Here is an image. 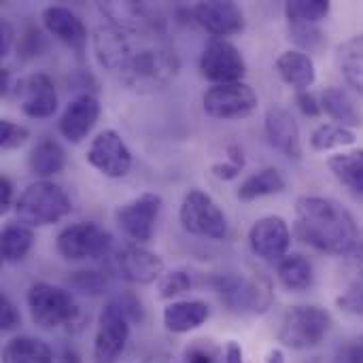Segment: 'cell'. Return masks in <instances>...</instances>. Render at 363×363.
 <instances>
[{
	"mask_svg": "<svg viewBox=\"0 0 363 363\" xmlns=\"http://www.w3.org/2000/svg\"><path fill=\"white\" fill-rule=\"evenodd\" d=\"M98 117H100L98 98L89 91H83L68 102V106L64 108V113L57 121V130L68 143L79 145L94 130Z\"/></svg>",
	"mask_w": 363,
	"mask_h": 363,
	"instance_id": "obj_17",
	"label": "cell"
},
{
	"mask_svg": "<svg viewBox=\"0 0 363 363\" xmlns=\"http://www.w3.org/2000/svg\"><path fill=\"white\" fill-rule=\"evenodd\" d=\"M85 160L91 168L108 179H121L132 170L134 157L125 140L115 130H102L89 143Z\"/></svg>",
	"mask_w": 363,
	"mask_h": 363,
	"instance_id": "obj_13",
	"label": "cell"
},
{
	"mask_svg": "<svg viewBox=\"0 0 363 363\" xmlns=\"http://www.w3.org/2000/svg\"><path fill=\"white\" fill-rule=\"evenodd\" d=\"M332 11L328 0H289L285 2V17L289 23H321Z\"/></svg>",
	"mask_w": 363,
	"mask_h": 363,
	"instance_id": "obj_33",
	"label": "cell"
},
{
	"mask_svg": "<svg viewBox=\"0 0 363 363\" xmlns=\"http://www.w3.org/2000/svg\"><path fill=\"white\" fill-rule=\"evenodd\" d=\"M289 38L300 47V51L317 53L325 47V32L317 23H289Z\"/></svg>",
	"mask_w": 363,
	"mask_h": 363,
	"instance_id": "obj_35",
	"label": "cell"
},
{
	"mask_svg": "<svg viewBox=\"0 0 363 363\" xmlns=\"http://www.w3.org/2000/svg\"><path fill=\"white\" fill-rule=\"evenodd\" d=\"M70 289L89 296V298H98L102 294H106L108 289V277L100 270H77L70 274L68 279Z\"/></svg>",
	"mask_w": 363,
	"mask_h": 363,
	"instance_id": "obj_34",
	"label": "cell"
},
{
	"mask_svg": "<svg viewBox=\"0 0 363 363\" xmlns=\"http://www.w3.org/2000/svg\"><path fill=\"white\" fill-rule=\"evenodd\" d=\"M336 64L345 81L363 96V34L351 36L336 47Z\"/></svg>",
	"mask_w": 363,
	"mask_h": 363,
	"instance_id": "obj_25",
	"label": "cell"
},
{
	"mask_svg": "<svg viewBox=\"0 0 363 363\" xmlns=\"http://www.w3.org/2000/svg\"><path fill=\"white\" fill-rule=\"evenodd\" d=\"M132 321L119 306L115 298H111L98 315V328L94 338V363H117L123 355L130 340Z\"/></svg>",
	"mask_w": 363,
	"mask_h": 363,
	"instance_id": "obj_9",
	"label": "cell"
},
{
	"mask_svg": "<svg viewBox=\"0 0 363 363\" xmlns=\"http://www.w3.org/2000/svg\"><path fill=\"white\" fill-rule=\"evenodd\" d=\"M321 108L338 123L345 128H357L362 125V115L351 100V96L340 89V87H325L321 94Z\"/></svg>",
	"mask_w": 363,
	"mask_h": 363,
	"instance_id": "obj_31",
	"label": "cell"
},
{
	"mask_svg": "<svg viewBox=\"0 0 363 363\" xmlns=\"http://www.w3.org/2000/svg\"><path fill=\"white\" fill-rule=\"evenodd\" d=\"M266 363H287L285 362V353L281 349H270L266 355Z\"/></svg>",
	"mask_w": 363,
	"mask_h": 363,
	"instance_id": "obj_50",
	"label": "cell"
},
{
	"mask_svg": "<svg viewBox=\"0 0 363 363\" xmlns=\"http://www.w3.org/2000/svg\"><path fill=\"white\" fill-rule=\"evenodd\" d=\"M211 317V308L202 300H181L164 308V325L172 334H187L204 325Z\"/></svg>",
	"mask_w": 363,
	"mask_h": 363,
	"instance_id": "obj_23",
	"label": "cell"
},
{
	"mask_svg": "<svg viewBox=\"0 0 363 363\" xmlns=\"http://www.w3.org/2000/svg\"><path fill=\"white\" fill-rule=\"evenodd\" d=\"M40 19H43V26L45 30L55 36L60 43L77 49V51H83L85 45H87V28L83 23V19L72 13L68 6H60V4H51V6H45L43 13H40Z\"/></svg>",
	"mask_w": 363,
	"mask_h": 363,
	"instance_id": "obj_21",
	"label": "cell"
},
{
	"mask_svg": "<svg viewBox=\"0 0 363 363\" xmlns=\"http://www.w3.org/2000/svg\"><path fill=\"white\" fill-rule=\"evenodd\" d=\"M26 304L32 321L43 330L70 328L81 317L79 304L74 302L72 294L45 281L32 283L28 287Z\"/></svg>",
	"mask_w": 363,
	"mask_h": 363,
	"instance_id": "obj_5",
	"label": "cell"
},
{
	"mask_svg": "<svg viewBox=\"0 0 363 363\" xmlns=\"http://www.w3.org/2000/svg\"><path fill=\"white\" fill-rule=\"evenodd\" d=\"M115 266L121 279L136 285H151L164 277V259L138 245L123 247L115 257Z\"/></svg>",
	"mask_w": 363,
	"mask_h": 363,
	"instance_id": "obj_20",
	"label": "cell"
},
{
	"mask_svg": "<svg viewBox=\"0 0 363 363\" xmlns=\"http://www.w3.org/2000/svg\"><path fill=\"white\" fill-rule=\"evenodd\" d=\"M332 328V315L321 306L291 308L279 328V342L294 351H308L319 347Z\"/></svg>",
	"mask_w": 363,
	"mask_h": 363,
	"instance_id": "obj_6",
	"label": "cell"
},
{
	"mask_svg": "<svg viewBox=\"0 0 363 363\" xmlns=\"http://www.w3.org/2000/svg\"><path fill=\"white\" fill-rule=\"evenodd\" d=\"M181 70L177 51L166 43H151L134 47L123 68L117 72L119 81L138 94H149L166 87Z\"/></svg>",
	"mask_w": 363,
	"mask_h": 363,
	"instance_id": "obj_2",
	"label": "cell"
},
{
	"mask_svg": "<svg viewBox=\"0 0 363 363\" xmlns=\"http://www.w3.org/2000/svg\"><path fill=\"white\" fill-rule=\"evenodd\" d=\"M285 177L279 172V168L274 166H268V168H262L257 170L255 174L247 177L236 196L240 202H253L257 198H264V196H274V194H281L285 189Z\"/></svg>",
	"mask_w": 363,
	"mask_h": 363,
	"instance_id": "obj_28",
	"label": "cell"
},
{
	"mask_svg": "<svg viewBox=\"0 0 363 363\" xmlns=\"http://www.w3.org/2000/svg\"><path fill=\"white\" fill-rule=\"evenodd\" d=\"M194 21L204 28L213 38H228L245 30V13L230 0H206L191 9Z\"/></svg>",
	"mask_w": 363,
	"mask_h": 363,
	"instance_id": "obj_16",
	"label": "cell"
},
{
	"mask_svg": "<svg viewBox=\"0 0 363 363\" xmlns=\"http://www.w3.org/2000/svg\"><path fill=\"white\" fill-rule=\"evenodd\" d=\"M336 306L353 317H363V281L353 283L342 296L336 298Z\"/></svg>",
	"mask_w": 363,
	"mask_h": 363,
	"instance_id": "obj_40",
	"label": "cell"
},
{
	"mask_svg": "<svg viewBox=\"0 0 363 363\" xmlns=\"http://www.w3.org/2000/svg\"><path fill=\"white\" fill-rule=\"evenodd\" d=\"M113 236L104 228L91 221H81L64 228L55 238L57 253L68 262L100 259L111 253Z\"/></svg>",
	"mask_w": 363,
	"mask_h": 363,
	"instance_id": "obj_8",
	"label": "cell"
},
{
	"mask_svg": "<svg viewBox=\"0 0 363 363\" xmlns=\"http://www.w3.org/2000/svg\"><path fill=\"white\" fill-rule=\"evenodd\" d=\"M13 45H15V30H13L11 21L2 17L0 19V55L6 57L11 53Z\"/></svg>",
	"mask_w": 363,
	"mask_h": 363,
	"instance_id": "obj_45",
	"label": "cell"
},
{
	"mask_svg": "<svg viewBox=\"0 0 363 363\" xmlns=\"http://www.w3.org/2000/svg\"><path fill=\"white\" fill-rule=\"evenodd\" d=\"M115 300L119 302V306L123 308V313L128 315V319H130L132 323H143V321H145V308H143V302H140L132 291L119 294V296H115Z\"/></svg>",
	"mask_w": 363,
	"mask_h": 363,
	"instance_id": "obj_42",
	"label": "cell"
},
{
	"mask_svg": "<svg viewBox=\"0 0 363 363\" xmlns=\"http://www.w3.org/2000/svg\"><path fill=\"white\" fill-rule=\"evenodd\" d=\"M9 91H11V72H9V68H2V72H0V94L6 96Z\"/></svg>",
	"mask_w": 363,
	"mask_h": 363,
	"instance_id": "obj_49",
	"label": "cell"
},
{
	"mask_svg": "<svg viewBox=\"0 0 363 363\" xmlns=\"http://www.w3.org/2000/svg\"><path fill=\"white\" fill-rule=\"evenodd\" d=\"M242 170H245V151L240 145H228L225 160L215 162L211 166L213 177H217L219 181H234L236 177H240Z\"/></svg>",
	"mask_w": 363,
	"mask_h": 363,
	"instance_id": "obj_37",
	"label": "cell"
},
{
	"mask_svg": "<svg viewBox=\"0 0 363 363\" xmlns=\"http://www.w3.org/2000/svg\"><path fill=\"white\" fill-rule=\"evenodd\" d=\"M221 349L213 340H194L183 351L185 363H215Z\"/></svg>",
	"mask_w": 363,
	"mask_h": 363,
	"instance_id": "obj_39",
	"label": "cell"
},
{
	"mask_svg": "<svg viewBox=\"0 0 363 363\" xmlns=\"http://www.w3.org/2000/svg\"><path fill=\"white\" fill-rule=\"evenodd\" d=\"M357 136L351 128L338 125V123H323L311 134V147L313 151L325 153L332 149H342L355 145Z\"/></svg>",
	"mask_w": 363,
	"mask_h": 363,
	"instance_id": "obj_32",
	"label": "cell"
},
{
	"mask_svg": "<svg viewBox=\"0 0 363 363\" xmlns=\"http://www.w3.org/2000/svg\"><path fill=\"white\" fill-rule=\"evenodd\" d=\"M259 100L251 85L245 81L240 83H228V85H213L202 96L204 113L213 119L221 121H238L257 108Z\"/></svg>",
	"mask_w": 363,
	"mask_h": 363,
	"instance_id": "obj_10",
	"label": "cell"
},
{
	"mask_svg": "<svg viewBox=\"0 0 363 363\" xmlns=\"http://www.w3.org/2000/svg\"><path fill=\"white\" fill-rule=\"evenodd\" d=\"M132 36H136V32H128V30L111 26V23L100 26L91 38L98 64L102 68H106L108 72H119L123 68V64L128 62L130 53L134 51Z\"/></svg>",
	"mask_w": 363,
	"mask_h": 363,
	"instance_id": "obj_18",
	"label": "cell"
},
{
	"mask_svg": "<svg viewBox=\"0 0 363 363\" xmlns=\"http://www.w3.org/2000/svg\"><path fill=\"white\" fill-rule=\"evenodd\" d=\"M296 104L302 111V115H306V117H319L321 111H323L321 108V100L315 94H311V91H298L296 94Z\"/></svg>",
	"mask_w": 363,
	"mask_h": 363,
	"instance_id": "obj_44",
	"label": "cell"
},
{
	"mask_svg": "<svg viewBox=\"0 0 363 363\" xmlns=\"http://www.w3.org/2000/svg\"><path fill=\"white\" fill-rule=\"evenodd\" d=\"M53 349L30 336H17L2 349V363H53Z\"/></svg>",
	"mask_w": 363,
	"mask_h": 363,
	"instance_id": "obj_27",
	"label": "cell"
},
{
	"mask_svg": "<svg viewBox=\"0 0 363 363\" xmlns=\"http://www.w3.org/2000/svg\"><path fill=\"white\" fill-rule=\"evenodd\" d=\"M19 108L30 119H49L57 111V91L53 79L45 72H32L21 77L15 87Z\"/></svg>",
	"mask_w": 363,
	"mask_h": 363,
	"instance_id": "obj_14",
	"label": "cell"
},
{
	"mask_svg": "<svg viewBox=\"0 0 363 363\" xmlns=\"http://www.w3.org/2000/svg\"><path fill=\"white\" fill-rule=\"evenodd\" d=\"M17 325H19V313H17L15 304L6 296H2L0 298V330L11 332Z\"/></svg>",
	"mask_w": 363,
	"mask_h": 363,
	"instance_id": "obj_43",
	"label": "cell"
},
{
	"mask_svg": "<svg viewBox=\"0 0 363 363\" xmlns=\"http://www.w3.org/2000/svg\"><path fill=\"white\" fill-rule=\"evenodd\" d=\"M66 166V153L62 145L49 136H43L28 155V168L38 181H49L51 177L60 174Z\"/></svg>",
	"mask_w": 363,
	"mask_h": 363,
	"instance_id": "obj_24",
	"label": "cell"
},
{
	"mask_svg": "<svg viewBox=\"0 0 363 363\" xmlns=\"http://www.w3.org/2000/svg\"><path fill=\"white\" fill-rule=\"evenodd\" d=\"M28 138H30V130L26 125L15 123L11 119L0 121V149H4V151L19 149L28 143Z\"/></svg>",
	"mask_w": 363,
	"mask_h": 363,
	"instance_id": "obj_38",
	"label": "cell"
},
{
	"mask_svg": "<svg viewBox=\"0 0 363 363\" xmlns=\"http://www.w3.org/2000/svg\"><path fill=\"white\" fill-rule=\"evenodd\" d=\"M249 247L264 262H281L291 247V232L283 217L268 215L257 219L249 230Z\"/></svg>",
	"mask_w": 363,
	"mask_h": 363,
	"instance_id": "obj_15",
	"label": "cell"
},
{
	"mask_svg": "<svg viewBox=\"0 0 363 363\" xmlns=\"http://www.w3.org/2000/svg\"><path fill=\"white\" fill-rule=\"evenodd\" d=\"M332 363H363V334L349 340V342H345L336 351Z\"/></svg>",
	"mask_w": 363,
	"mask_h": 363,
	"instance_id": "obj_41",
	"label": "cell"
},
{
	"mask_svg": "<svg viewBox=\"0 0 363 363\" xmlns=\"http://www.w3.org/2000/svg\"><path fill=\"white\" fill-rule=\"evenodd\" d=\"M13 204V183L9 177H0V213L4 215Z\"/></svg>",
	"mask_w": 363,
	"mask_h": 363,
	"instance_id": "obj_47",
	"label": "cell"
},
{
	"mask_svg": "<svg viewBox=\"0 0 363 363\" xmlns=\"http://www.w3.org/2000/svg\"><path fill=\"white\" fill-rule=\"evenodd\" d=\"M200 72L215 85L240 83L247 74V62L228 38H211L200 53Z\"/></svg>",
	"mask_w": 363,
	"mask_h": 363,
	"instance_id": "obj_11",
	"label": "cell"
},
{
	"mask_svg": "<svg viewBox=\"0 0 363 363\" xmlns=\"http://www.w3.org/2000/svg\"><path fill=\"white\" fill-rule=\"evenodd\" d=\"M223 363H245L242 347L236 340H230L223 349Z\"/></svg>",
	"mask_w": 363,
	"mask_h": 363,
	"instance_id": "obj_48",
	"label": "cell"
},
{
	"mask_svg": "<svg viewBox=\"0 0 363 363\" xmlns=\"http://www.w3.org/2000/svg\"><path fill=\"white\" fill-rule=\"evenodd\" d=\"M194 285L191 272L185 268H174L170 272H164V277L157 281V294L162 300H172L185 291H189Z\"/></svg>",
	"mask_w": 363,
	"mask_h": 363,
	"instance_id": "obj_36",
	"label": "cell"
},
{
	"mask_svg": "<svg viewBox=\"0 0 363 363\" xmlns=\"http://www.w3.org/2000/svg\"><path fill=\"white\" fill-rule=\"evenodd\" d=\"M264 130H266L268 143L277 151H281L289 160H302L304 149H302L300 128H298V121L294 119V115L287 108H283L279 104H272L266 111Z\"/></svg>",
	"mask_w": 363,
	"mask_h": 363,
	"instance_id": "obj_19",
	"label": "cell"
},
{
	"mask_svg": "<svg viewBox=\"0 0 363 363\" xmlns=\"http://www.w3.org/2000/svg\"><path fill=\"white\" fill-rule=\"evenodd\" d=\"M162 206L164 200L160 194L145 191L134 200L121 204L115 213V221L128 238H132L136 245H145L153 238L155 221L160 217Z\"/></svg>",
	"mask_w": 363,
	"mask_h": 363,
	"instance_id": "obj_12",
	"label": "cell"
},
{
	"mask_svg": "<svg viewBox=\"0 0 363 363\" xmlns=\"http://www.w3.org/2000/svg\"><path fill=\"white\" fill-rule=\"evenodd\" d=\"M57 363H81V357L74 351H64Z\"/></svg>",
	"mask_w": 363,
	"mask_h": 363,
	"instance_id": "obj_51",
	"label": "cell"
},
{
	"mask_svg": "<svg viewBox=\"0 0 363 363\" xmlns=\"http://www.w3.org/2000/svg\"><path fill=\"white\" fill-rule=\"evenodd\" d=\"M277 274H279L281 285L294 294H302V291L311 289L313 281H315L313 264L300 253H291L285 259H281Z\"/></svg>",
	"mask_w": 363,
	"mask_h": 363,
	"instance_id": "obj_30",
	"label": "cell"
},
{
	"mask_svg": "<svg viewBox=\"0 0 363 363\" xmlns=\"http://www.w3.org/2000/svg\"><path fill=\"white\" fill-rule=\"evenodd\" d=\"M296 234L308 247L330 255H353L359 249V228L353 215L323 196L298 198Z\"/></svg>",
	"mask_w": 363,
	"mask_h": 363,
	"instance_id": "obj_1",
	"label": "cell"
},
{
	"mask_svg": "<svg viewBox=\"0 0 363 363\" xmlns=\"http://www.w3.org/2000/svg\"><path fill=\"white\" fill-rule=\"evenodd\" d=\"M279 77L298 91H308V87H313V83L317 81V70H315V62L308 53L300 51V49H289L283 51L277 57L274 64Z\"/></svg>",
	"mask_w": 363,
	"mask_h": 363,
	"instance_id": "obj_22",
	"label": "cell"
},
{
	"mask_svg": "<svg viewBox=\"0 0 363 363\" xmlns=\"http://www.w3.org/2000/svg\"><path fill=\"white\" fill-rule=\"evenodd\" d=\"M40 47H43V34L38 32V30H28V34L23 36V43H21V53L23 55H38V51H40Z\"/></svg>",
	"mask_w": 363,
	"mask_h": 363,
	"instance_id": "obj_46",
	"label": "cell"
},
{
	"mask_svg": "<svg viewBox=\"0 0 363 363\" xmlns=\"http://www.w3.org/2000/svg\"><path fill=\"white\" fill-rule=\"evenodd\" d=\"M34 232L23 223H6L0 234V253L4 264H19L34 247Z\"/></svg>",
	"mask_w": 363,
	"mask_h": 363,
	"instance_id": "obj_29",
	"label": "cell"
},
{
	"mask_svg": "<svg viewBox=\"0 0 363 363\" xmlns=\"http://www.w3.org/2000/svg\"><path fill=\"white\" fill-rule=\"evenodd\" d=\"M179 221L183 230L194 236H204L211 240H223L228 236L225 213L202 189H189L183 196L179 208Z\"/></svg>",
	"mask_w": 363,
	"mask_h": 363,
	"instance_id": "obj_7",
	"label": "cell"
},
{
	"mask_svg": "<svg viewBox=\"0 0 363 363\" xmlns=\"http://www.w3.org/2000/svg\"><path fill=\"white\" fill-rule=\"evenodd\" d=\"M208 285L221 298L223 306L238 315H266L274 302L272 283L264 274H215L208 279Z\"/></svg>",
	"mask_w": 363,
	"mask_h": 363,
	"instance_id": "obj_3",
	"label": "cell"
},
{
	"mask_svg": "<svg viewBox=\"0 0 363 363\" xmlns=\"http://www.w3.org/2000/svg\"><path fill=\"white\" fill-rule=\"evenodd\" d=\"M72 211L70 196L53 181H34L15 200V215L28 228H47Z\"/></svg>",
	"mask_w": 363,
	"mask_h": 363,
	"instance_id": "obj_4",
	"label": "cell"
},
{
	"mask_svg": "<svg viewBox=\"0 0 363 363\" xmlns=\"http://www.w3.org/2000/svg\"><path fill=\"white\" fill-rule=\"evenodd\" d=\"M328 166L338 183L363 200V149L336 153L328 160Z\"/></svg>",
	"mask_w": 363,
	"mask_h": 363,
	"instance_id": "obj_26",
	"label": "cell"
}]
</instances>
